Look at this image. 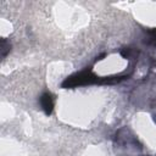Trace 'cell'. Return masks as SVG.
Instances as JSON below:
<instances>
[{"mask_svg":"<svg viewBox=\"0 0 156 156\" xmlns=\"http://www.w3.org/2000/svg\"><path fill=\"white\" fill-rule=\"evenodd\" d=\"M144 43L147 44V45H154V46H156V29H155V28L146 30V38H145Z\"/></svg>","mask_w":156,"mask_h":156,"instance_id":"3","label":"cell"},{"mask_svg":"<svg viewBox=\"0 0 156 156\" xmlns=\"http://www.w3.org/2000/svg\"><path fill=\"white\" fill-rule=\"evenodd\" d=\"M10 48H11L10 43H9L6 39H2V40H1V56H2V57H5V56L7 55Z\"/></svg>","mask_w":156,"mask_h":156,"instance_id":"4","label":"cell"},{"mask_svg":"<svg viewBox=\"0 0 156 156\" xmlns=\"http://www.w3.org/2000/svg\"><path fill=\"white\" fill-rule=\"evenodd\" d=\"M129 74H118L112 77H98L93 73L90 68H85L78 73H74L69 77H67L63 83L62 88H76L80 85H89V84H115L123 79H127Z\"/></svg>","mask_w":156,"mask_h":156,"instance_id":"1","label":"cell"},{"mask_svg":"<svg viewBox=\"0 0 156 156\" xmlns=\"http://www.w3.org/2000/svg\"><path fill=\"white\" fill-rule=\"evenodd\" d=\"M40 106L48 116L51 115L54 111V96L50 93H44L40 96Z\"/></svg>","mask_w":156,"mask_h":156,"instance_id":"2","label":"cell"},{"mask_svg":"<svg viewBox=\"0 0 156 156\" xmlns=\"http://www.w3.org/2000/svg\"><path fill=\"white\" fill-rule=\"evenodd\" d=\"M134 54H135V50L132 49V48H124V49L121 51V55H122L124 58H130L132 55H134Z\"/></svg>","mask_w":156,"mask_h":156,"instance_id":"5","label":"cell"}]
</instances>
